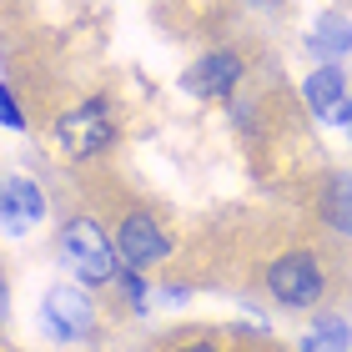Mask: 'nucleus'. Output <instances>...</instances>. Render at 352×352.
I'll return each instance as SVG.
<instances>
[{"instance_id": "f257e3e1", "label": "nucleus", "mask_w": 352, "mask_h": 352, "mask_svg": "<svg viewBox=\"0 0 352 352\" xmlns=\"http://www.w3.org/2000/svg\"><path fill=\"white\" fill-rule=\"evenodd\" d=\"M60 262H66L81 282H91V287L111 282V277H116V267H121L111 236L101 232V221H91V217L71 221V227L60 232Z\"/></svg>"}, {"instance_id": "f03ea898", "label": "nucleus", "mask_w": 352, "mask_h": 352, "mask_svg": "<svg viewBox=\"0 0 352 352\" xmlns=\"http://www.w3.org/2000/svg\"><path fill=\"white\" fill-rule=\"evenodd\" d=\"M56 141H60V151L76 156V162H86V156H101L111 141H116V126H111V111L106 106H76L66 111V116L56 121Z\"/></svg>"}, {"instance_id": "7ed1b4c3", "label": "nucleus", "mask_w": 352, "mask_h": 352, "mask_svg": "<svg viewBox=\"0 0 352 352\" xmlns=\"http://www.w3.org/2000/svg\"><path fill=\"white\" fill-rule=\"evenodd\" d=\"M267 292L282 302V307H312L322 297V272H317L312 252H287L267 267Z\"/></svg>"}, {"instance_id": "20e7f679", "label": "nucleus", "mask_w": 352, "mask_h": 352, "mask_svg": "<svg viewBox=\"0 0 352 352\" xmlns=\"http://www.w3.org/2000/svg\"><path fill=\"white\" fill-rule=\"evenodd\" d=\"M91 297L81 292V287H51V292L41 297V322L45 332H51L56 342H76V338H86V327H91Z\"/></svg>"}, {"instance_id": "39448f33", "label": "nucleus", "mask_w": 352, "mask_h": 352, "mask_svg": "<svg viewBox=\"0 0 352 352\" xmlns=\"http://www.w3.org/2000/svg\"><path fill=\"white\" fill-rule=\"evenodd\" d=\"M171 252V242H166V232L156 227V217H146V212H131L121 221V232H116V257L126 262V267H156Z\"/></svg>"}, {"instance_id": "423d86ee", "label": "nucleus", "mask_w": 352, "mask_h": 352, "mask_svg": "<svg viewBox=\"0 0 352 352\" xmlns=\"http://www.w3.org/2000/svg\"><path fill=\"white\" fill-rule=\"evenodd\" d=\"M236 81H242V60H236L232 51H212V56H201L197 66L186 71V91L197 96V101H221V96H232Z\"/></svg>"}, {"instance_id": "0eeeda50", "label": "nucleus", "mask_w": 352, "mask_h": 352, "mask_svg": "<svg viewBox=\"0 0 352 352\" xmlns=\"http://www.w3.org/2000/svg\"><path fill=\"white\" fill-rule=\"evenodd\" d=\"M45 217V197L36 191V182H25V176H6L0 182V227L6 232H30L36 221Z\"/></svg>"}, {"instance_id": "6e6552de", "label": "nucleus", "mask_w": 352, "mask_h": 352, "mask_svg": "<svg viewBox=\"0 0 352 352\" xmlns=\"http://www.w3.org/2000/svg\"><path fill=\"white\" fill-rule=\"evenodd\" d=\"M302 96H307V111H312V116L332 121L338 101L347 96V81H342V71H338V66H317L307 81H302Z\"/></svg>"}, {"instance_id": "1a4fd4ad", "label": "nucleus", "mask_w": 352, "mask_h": 352, "mask_svg": "<svg viewBox=\"0 0 352 352\" xmlns=\"http://www.w3.org/2000/svg\"><path fill=\"white\" fill-rule=\"evenodd\" d=\"M307 51L317 56V60H332V56H347L352 51V21L347 15H322V21L312 25V36H307Z\"/></svg>"}, {"instance_id": "9d476101", "label": "nucleus", "mask_w": 352, "mask_h": 352, "mask_svg": "<svg viewBox=\"0 0 352 352\" xmlns=\"http://www.w3.org/2000/svg\"><path fill=\"white\" fill-rule=\"evenodd\" d=\"M302 352H352V327L342 317H322V322L302 338Z\"/></svg>"}, {"instance_id": "9b49d317", "label": "nucleus", "mask_w": 352, "mask_h": 352, "mask_svg": "<svg viewBox=\"0 0 352 352\" xmlns=\"http://www.w3.org/2000/svg\"><path fill=\"white\" fill-rule=\"evenodd\" d=\"M327 221L352 236V171H338L327 186Z\"/></svg>"}, {"instance_id": "f8f14e48", "label": "nucleus", "mask_w": 352, "mask_h": 352, "mask_svg": "<svg viewBox=\"0 0 352 352\" xmlns=\"http://www.w3.org/2000/svg\"><path fill=\"white\" fill-rule=\"evenodd\" d=\"M0 126H10V131H25V111L15 106L10 86H0Z\"/></svg>"}, {"instance_id": "ddd939ff", "label": "nucleus", "mask_w": 352, "mask_h": 352, "mask_svg": "<svg viewBox=\"0 0 352 352\" xmlns=\"http://www.w3.org/2000/svg\"><path fill=\"white\" fill-rule=\"evenodd\" d=\"M126 297H131V307H146V282H141V272H136V267L126 272Z\"/></svg>"}, {"instance_id": "4468645a", "label": "nucleus", "mask_w": 352, "mask_h": 352, "mask_svg": "<svg viewBox=\"0 0 352 352\" xmlns=\"http://www.w3.org/2000/svg\"><path fill=\"white\" fill-rule=\"evenodd\" d=\"M332 121H338V126H347V131H352V96H342V101H338V111H332Z\"/></svg>"}, {"instance_id": "2eb2a0df", "label": "nucleus", "mask_w": 352, "mask_h": 352, "mask_svg": "<svg viewBox=\"0 0 352 352\" xmlns=\"http://www.w3.org/2000/svg\"><path fill=\"white\" fill-rule=\"evenodd\" d=\"M182 352H217L212 342H191V347H182Z\"/></svg>"}, {"instance_id": "dca6fc26", "label": "nucleus", "mask_w": 352, "mask_h": 352, "mask_svg": "<svg viewBox=\"0 0 352 352\" xmlns=\"http://www.w3.org/2000/svg\"><path fill=\"white\" fill-rule=\"evenodd\" d=\"M0 312H6V302H0Z\"/></svg>"}]
</instances>
